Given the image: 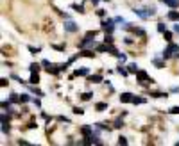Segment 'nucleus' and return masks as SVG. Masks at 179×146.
<instances>
[{
    "instance_id": "14",
    "label": "nucleus",
    "mask_w": 179,
    "mask_h": 146,
    "mask_svg": "<svg viewBox=\"0 0 179 146\" xmlns=\"http://www.w3.org/2000/svg\"><path fill=\"white\" fill-rule=\"evenodd\" d=\"M81 55L83 57H95L93 50H88V48H81Z\"/></svg>"
},
{
    "instance_id": "46",
    "label": "nucleus",
    "mask_w": 179,
    "mask_h": 146,
    "mask_svg": "<svg viewBox=\"0 0 179 146\" xmlns=\"http://www.w3.org/2000/svg\"><path fill=\"white\" fill-rule=\"evenodd\" d=\"M161 2H165V0H161Z\"/></svg>"
},
{
    "instance_id": "31",
    "label": "nucleus",
    "mask_w": 179,
    "mask_h": 146,
    "mask_svg": "<svg viewBox=\"0 0 179 146\" xmlns=\"http://www.w3.org/2000/svg\"><path fill=\"white\" fill-rule=\"evenodd\" d=\"M127 143H129V141H127V137H124V136L118 137V144H124V146H126Z\"/></svg>"
},
{
    "instance_id": "27",
    "label": "nucleus",
    "mask_w": 179,
    "mask_h": 146,
    "mask_svg": "<svg viewBox=\"0 0 179 146\" xmlns=\"http://www.w3.org/2000/svg\"><path fill=\"white\" fill-rule=\"evenodd\" d=\"M165 31H167V25H165L163 21H159V23H158V32H161V34H163Z\"/></svg>"
},
{
    "instance_id": "17",
    "label": "nucleus",
    "mask_w": 179,
    "mask_h": 146,
    "mask_svg": "<svg viewBox=\"0 0 179 146\" xmlns=\"http://www.w3.org/2000/svg\"><path fill=\"white\" fill-rule=\"evenodd\" d=\"M169 20L179 21V13H177V11H170V13H169Z\"/></svg>"
},
{
    "instance_id": "35",
    "label": "nucleus",
    "mask_w": 179,
    "mask_h": 146,
    "mask_svg": "<svg viewBox=\"0 0 179 146\" xmlns=\"http://www.w3.org/2000/svg\"><path fill=\"white\" fill-rule=\"evenodd\" d=\"M74 114H84V111L81 107H74Z\"/></svg>"
},
{
    "instance_id": "37",
    "label": "nucleus",
    "mask_w": 179,
    "mask_h": 146,
    "mask_svg": "<svg viewBox=\"0 0 179 146\" xmlns=\"http://www.w3.org/2000/svg\"><path fill=\"white\" fill-rule=\"evenodd\" d=\"M31 91H32V93H36L38 96H43V93L40 91V89H36V87H31Z\"/></svg>"
},
{
    "instance_id": "36",
    "label": "nucleus",
    "mask_w": 179,
    "mask_h": 146,
    "mask_svg": "<svg viewBox=\"0 0 179 146\" xmlns=\"http://www.w3.org/2000/svg\"><path fill=\"white\" fill-rule=\"evenodd\" d=\"M32 104L36 105V107H41V102H40V98H32Z\"/></svg>"
},
{
    "instance_id": "1",
    "label": "nucleus",
    "mask_w": 179,
    "mask_h": 146,
    "mask_svg": "<svg viewBox=\"0 0 179 146\" xmlns=\"http://www.w3.org/2000/svg\"><path fill=\"white\" fill-rule=\"evenodd\" d=\"M95 34H97L95 31H90V32H88L84 38L81 39V43H79V48H90V46L93 48V46H95V39H93Z\"/></svg>"
},
{
    "instance_id": "10",
    "label": "nucleus",
    "mask_w": 179,
    "mask_h": 146,
    "mask_svg": "<svg viewBox=\"0 0 179 146\" xmlns=\"http://www.w3.org/2000/svg\"><path fill=\"white\" fill-rule=\"evenodd\" d=\"M81 132H83V136H84V137L91 136V134H93V126H91V125H84L83 128H81Z\"/></svg>"
},
{
    "instance_id": "45",
    "label": "nucleus",
    "mask_w": 179,
    "mask_h": 146,
    "mask_svg": "<svg viewBox=\"0 0 179 146\" xmlns=\"http://www.w3.org/2000/svg\"><path fill=\"white\" fill-rule=\"evenodd\" d=\"M176 144H177V146H179V141H177V143H176Z\"/></svg>"
},
{
    "instance_id": "18",
    "label": "nucleus",
    "mask_w": 179,
    "mask_h": 146,
    "mask_svg": "<svg viewBox=\"0 0 179 146\" xmlns=\"http://www.w3.org/2000/svg\"><path fill=\"white\" fill-rule=\"evenodd\" d=\"M23 102V104H27V102H32V98H31V94H27V93H23L20 94V104Z\"/></svg>"
},
{
    "instance_id": "22",
    "label": "nucleus",
    "mask_w": 179,
    "mask_h": 146,
    "mask_svg": "<svg viewBox=\"0 0 179 146\" xmlns=\"http://www.w3.org/2000/svg\"><path fill=\"white\" fill-rule=\"evenodd\" d=\"M152 63H154V66H156L158 70H161V68H165V63H163V61H159V59H152Z\"/></svg>"
},
{
    "instance_id": "44",
    "label": "nucleus",
    "mask_w": 179,
    "mask_h": 146,
    "mask_svg": "<svg viewBox=\"0 0 179 146\" xmlns=\"http://www.w3.org/2000/svg\"><path fill=\"white\" fill-rule=\"evenodd\" d=\"M90 2H91V4H93V5H97V4H99V2H100V0H90Z\"/></svg>"
},
{
    "instance_id": "33",
    "label": "nucleus",
    "mask_w": 179,
    "mask_h": 146,
    "mask_svg": "<svg viewBox=\"0 0 179 146\" xmlns=\"http://www.w3.org/2000/svg\"><path fill=\"white\" fill-rule=\"evenodd\" d=\"M115 21L116 23H127L126 18H122V16H115Z\"/></svg>"
},
{
    "instance_id": "3",
    "label": "nucleus",
    "mask_w": 179,
    "mask_h": 146,
    "mask_svg": "<svg viewBox=\"0 0 179 146\" xmlns=\"http://www.w3.org/2000/svg\"><path fill=\"white\" fill-rule=\"evenodd\" d=\"M177 52H179V45H176V43L170 41V43H169V46H167V50L161 53V55H163V59L167 61V59H170V57H172L174 53H177Z\"/></svg>"
},
{
    "instance_id": "39",
    "label": "nucleus",
    "mask_w": 179,
    "mask_h": 146,
    "mask_svg": "<svg viewBox=\"0 0 179 146\" xmlns=\"http://www.w3.org/2000/svg\"><path fill=\"white\" fill-rule=\"evenodd\" d=\"M97 14H99V16H100V18H104L106 11H104V9H99V11H97Z\"/></svg>"
},
{
    "instance_id": "32",
    "label": "nucleus",
    "mask_w": 179,
    "mask_h": 146,
    "mask_svg": "<svg viewBox=\"0 0 179 146\" xmlns=\"http://www.w3.org/2000/svg\"><path fill=\"white\" fill-rule=\"evenodd\" d=\"M116 57H118V59H120L122 63H126V61H127V55H126V53H118Z\"/></svg>"
},
{
    "instance_id": "4",
    "label": "nucleus",
    "mask_w": 179,
    "mask_h": 146,
    "mask_svg": "<svg viewBox=\"0 0 179 146\" xmlns=\"http://www.w3.org/2000/svg\"><path fill=\"white\" fill-rule=\"evenodd\" d=\"M136 78L140 84H152L154 82V78H150L147 75V71H143V70H140V71L136 73Z\"/></svg>"
},
{
    "instance_id": "40",
    "label": "nucleus",
    "mask_w": 179,
    "mask_h": 146,
    "mask_svg": "<svg viewBox=\"0 0 179 146\" xmlns=\"http://www.w3.org/2000/svg\"><path fill=\"white\" fill-rule=\"evenodd\" d=\"M29 52H32V53H38V52H40V48H34V46H29Z\"/></svg>"
},
{
    "instance_id": "23",
    "label": "nucleus",
    "mask_w": 179,
    "mask_h": 146,
    "mask_svg": "<svg viewBox=\"0 0 179 146\" xmlns=\"http://www.w3.org/2000/svg\"><path fill=\"white\" fill-rule=\"evenodd\" d=\"M150 96H154V98H167L169 94H167V93H161V91H156V93H150Z\"/></svg>"
},
{
    "instance_id": "8",
    "label": "nucleus",
    "mask_w": 179,
    "mask_h": 146,
    "mask_svg": "<svg viewBox=\"0 0 179 146\" xmlns=\"http://www.w3.org/2000/svg\"><path fill=\"white\" fill-rule=\"evenodd\" d=\"M88 80L91 84H100L104 78H102V75H88Z\"/></svg>"
},
{
    "instance_id": "9",
    "label": "nucleus",
    "mask_w": 179,
    "mask_h": 146,
    "mask_svg": "<svg viewBox=\"0 0 179 146\" xmlns=\"http://www.w3.org/2000/svg\"><path fill=\"white\" fill-rule=\"evenodd\" d=\"M133 13L136 14L138 18H142V20H147V18H149V14H147V11H145V9H134Z\"/></svg>"
},
{
    "instance_id": "28",
    "label": "nucleus",
    "mask_w": 179,
    "mask_h": 146,
    "mask_svg": "<svg viewBox=\"0 0 179 146\" xmlns=\"http://www.w3.org/2000/svg\"><path fill=\"white\" fill-rule=\"evenodd\" d=\"M163 38H165V41H172V32H169V31H165L163 32Z\"/></svg>"
},
{
    "instance_id": "29",
    "label": "nucleus",
    "mask_w": 179,
    "mask_h": 146,
    "mask_svg": "<svg viewBox=\"0 0 179 146\" xmlns=\"http://www.w3.org/2000/svg\"><path fill=\"white\" fill-rule=\"evenodd\" d=\"M169 112H170V114H179V105H174V107H170Z\"/></svg>"
},
{
    "instance_id": "42",
    "label": "nucleus",
    "mask_w": 179,
    "mask_h": 146,
    "mask_svg": "<svg viewBox=\"0 0 179 146\" xmlns=\"http://www.w3.org/2000/svg\"><path fill=\"white\" fill-rule=\"evenodd\" d=\"M54 48L56 50H64V46H61V45H54Z\"/></svg>"
},
{
    "instance_id": "26",
    "label": "nucleus",
    "mask_w": 179,
    "mask_h": 146,
    "mask_svg": "<svg viewBox=\"0 0 179 146\" xmlns=\"http://www.w3.org/2000/svg\"><path fill=\"white\" fill-rule=\"evenodd\" d=\"M91 96H93V93H83V94H81V100L88 102V100H91Z\"/></svg>"
},
{
    "instance_id": "24",
    "label": "nucleus",
    "mask_w": 179,
    "mask_h": 146,
    "mask_svg": "<svg viewBox=\"0 0 179 146\" xmlns=\"http://www.w3.org/2000/svg\"><path fill=\"white\" fill-rule=\"evenodd\" d=\"M70 7H72V9H75L77 13H81V14H83V13H86V11H84V7H83V5H77V4H72Z\"/></svg>"
},
{
    "instance_id": "6",
    "label": "nucleus",
    "mask_w": 179,
    "mask_h": 146,
    "mask_svg": "<svg viewBox=\"0 0 179 146\" xmlns=\"http://www.w3.org/2000/svg\"><path fill=\"white\" fill-rule=\"evenodd\" d=\"M133 96H134L133 93H122L120 94V102L122 104H131L133 102Z\"/></svg>"
},
{
    "instance_id": "2",
    "label": "nucleus",
    "mask_w": 179,
    "mask_h": 146,
    "mask_svg": "<svg viewBox=\"0 0 179 146\" xmlns=\"http://www.w3.org/2000/svg\"><path fill=\"white\" fill-rule=\"evenodd\" d=\"M115 18H107V20H102L100 21V27H102V31L106 32V34H113V31H115Z\"/></svg>"
},
{
    "instance_id": "41",
    "label": "nucleus",
    "mask_w": 179,
    "mask_h": 146,
    "mask_svg": "<svg viewBox=\"0 0 179 146\" xmlns=\"http://www.w3.org/2000/svg\"><path fill=\"white\" fill-rule=\"evenodd\" d=\"M170 93H179V87H177V86H174V87L170 89Z\"/></svg>"
},
{
    "instance_id": "34",
    "label": "nucleus",
    "mask_w": 179,
    "mask_h": 146,
    "mask_svg": "<svg viewBox=\"0 0 179 146\" xmlns=\"http://www.w3.org/2000/svg\"><path fill=\"white\" fill-rule=\"evenodd\" d=\"M113 126H115V128H120V126H124V121H122V119H116Z\"/></svg>"
},
{
    "instance_id": "43",
    "label": "nucleus",
    "mask_w": 179,
    "mask_h": 146,
    "mask_svg": "<svg viewBox=\"0 0 179 146\" xmlns=\"http://www.w3.org/2000/svg\"><path fill=\"white\" fill-rule=\"evenodd\" d=\"M174 32H179V21L176 23V25H174Z\"/></svg>"
},
{
    "instance_id": "19",
    "label": "nucleus",
    "mask_w": 179,
    "mask_h": 146,
    "mask_svg": "<svg viewBox=\"0 0 179 146\" xmlns=\"http://www.w3.org/2000/svg\"><path fill=\"white\" fill-rule=\"evenodd\" d=\"M145 11H147L149 18H150V16H156V7H154V5H149V7H145Z\"/></svg>"
},
{
    "instance_id": "25",
    "label": "nucleus",
    "mask_w": 179,
    "mask_h": 146,
    "mask_svg": "<svg viewBox=\"0 0 179 146\" xmlns=\"http://www.w3.org/2000/svg\"><path fill=\"white\" fill-rule=\"evenodd\" d=\"M113 41H115V39H113V36H111V34H106V36H104V43H107V45H113Z\"/></svg>"
},
{
    "instance_id": "15",
    "label": "nucleus",
    "mask_w": 179,
    "mask_h": 146,
    "mask_svg": "<svg viewBox=\"0 0 179 146\" xmlns=\"http://www.w3.org/2000/svg\"><path fill=\"white\" fill-rule=\"evenodd\" d=\"M127 68V66H126ZM126 68H124V66H118V68H116V73H118V75H122V77H127V75H129V70H126Z\"/></svg>"
},
{
    "instance_id": "7",
    "label": "nucleus",
    "mask_w": 179,
    "mask_h": 146,
    "mask_svg": "<svg viewBox=\"0 0 179 146\" xmlns=\"http://www.w3.org/2000/svg\"><path fill=\"white\" fill-rule=\"evenodd\" d=\"M74 75L75 77H88V75H90V70H88V68H77L74 71Z\"/></svg>"
},
{
    "instance_id": "11",
    "label": "nucleus",
    "mask_w": 179,
    "mask_h": 146,
    "mask_svg": "<svg viewBox=\"0 0 179 146\" xmlns=\"http://www.w3.org/2000/svg\"><path fill=\"white\" fill-rule=\"evenodd\" d=\"M145 102H147V98H143V96H136V94H134V96H133V102H131V104L142 105V104H145Z\"/></svg>"
},
{
    "instance_id": "13",
    "label": "nucleus",
    "mask_w": 179,
    "mask_h": 146,
    "mask_svg": "<svg viewBox=\"0 0 179 146\" xmlns=\"http://www.w3.org/2000/svg\"><path fill=\"white\" fill-rule=\"evenodd\" d=\"M163 4H167L170 9H176V7H179V0H165Z\"/></svg>"
},
{
    "instance_id": "20",
    "label": "nucleus",
    "mask_w": 179,
    "mask_h": 146,
    "mask_svg": "<svg viewBox=\"0 0 179 146\" xmlns=\"http://www.w3.org/2000/svg\"><path fill=\"white\" fill-rule=\"evenodd\" d=\"M11 126H9V121H2V132L4 134H9Z\"/></svg>"
},
{
    "instance_id": "38",
    "label": "nucleus",
    "mask_w": 179,
    "mask_h": 146,
    "mask_svg": "<svg viewBox=\"0 0 179 146\" xmlns=\"http://www.w3.org/2000/svg\"><path fill=\"white\" fill-rule=\"evenodd\" d=\"M2 109H11V102H2Z\"/></svg>"
},
{
    "instance_id": "30",
    "label": "nucleus",
    "mask_w": 179,
    "mask_h": 146,
    "mask_svg": "<svg viewBox=\"0 0 179 146\" xmlns=\"http://www.w3.org/2000/svg\"><path fill=\"white\" fill-rule=\"evenodd\" d=\"M29 70H31V73H34V71H38L40 70V64H36V63H32L31 66H29Z\"/></svg>"
},
{
    "instance_id": "12",
    "label": "nucleus",
    "mask_w": 179,
    "mask_h": 146,
    "mask_svg": "<svg viewBox=\"0 0 179 146\" xmlns=\"http://www.w3.org/2000/svg\"><path fill=\"white\" fill-rule=\"evenodd\" d=\"M127 70H129V73H134V75L140 71V68H138L136 63H129V64H127Z\"/></svg>"
},
{
    "instance_id": "21",
    "label": "nucleus",
    "mask_w": 179,
    "mask_h": 146,
    "mask_svg": "<svg viewBox=\"0 0 179 146\" xmlns=\"http://www.w3.org/2000/svg\"><path fill=\"white\" fill-rule=\"evenodd\" d=\"M95 109H97L99 112H102V111H106V109H107V104H104V102H100V104H97V105H95Z\"/></svg>"
},
{
    "instance_id": "16",
    "label": "nucleus",
    "mask_w": 179,
    "mask_h": 146,
    "mask_svg": "<svg viewBox=\"0 0 179 146\" xmlns=\"http://www.w3.org/2000/svg\"><path fill=\"white\" fill-rule=\"evenodd\" d=\"M29 82H31V84H38V82H40V75H38V71L31 73V78H29Z\"/></svg>"
},
{
    "instance_id": "5",
    "label": "nucleus",
    "mask_w": 179,
    "mask_h": 146,
    "mask_svg": "<svg viewBox=\"0 0 179 146\" xmlns=\"http://www.w3.org/2000/svg\"><path fill=\"white\" fill-rule=\"evenodd\" d=\"M64 31L70 32V34H75V32L79 31V25H77L75 21H72V20H66L64 21Z\"/></svg>"
}]
</instances>
